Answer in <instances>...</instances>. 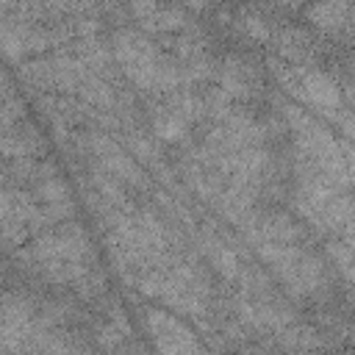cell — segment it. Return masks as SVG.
I'll use <instances>...</instances> for the list:
<instances>
[{
  "label": "cell",
  "mask_w": 355,
  "mask_h": 355,
  "mask_svg": "<svg viewBox=\"0 0 355 355\" xmlns=\"http://www.w3.org/2000/svg\"><path fill=\"white\" fill-rule=\"evenodd\" d=\"M302 89H305V100H308L311 105H316V108L333 111V108H338V103H341V92H338L336 80H333L330 75L319 72V69L302 75Z\"/></svg>",
  "instance_id": "cell-1"
},
{
  "label": "cell",
  "mask_w": 355,
  "mask_h": 355,
  "mask_svg": "<svg viewBox=\"0 0 355 355\" xmlns=\"http://www.w3.org/2000/svg\"><path fill=\"white\" fill-rule=\"evenodd\" d=\"M349 14V0H319L305 8V17L322 31H341Z\"/></svg>",
  "instance_id": "cell-2"
},
{
  "label": "cell",
  "mask_w": 355,
  "mask_h": 355,
  "mask_svg": "<svg viewBox=\"0 0 355 355\" xmlns=\"http://www.w3.org/2000/svg\"><path fill=\"white\" fill-rule=\"evenodd\" d=\"M155 136L164 141H180L186 136V116L183 114H158L155 116Z\"/></svg>",
  "instance_id": "cell-3"
},
{
  "label": "cell",
  "mask_w": 355,
  "mask_h": 355,
  "mask_svg": "<svg viewBox=\"0 0 355 355\" xmlns=\"http://www.w3.org/2000/svg\"><path fill=\"white\" fill-rule=\"evenodd\" d=\"M147 19V17H144ZM153 22H147L150 28H155V31H178V28H183V14L178 11V8H169V11H153V17H150Z\"/></svg>",
  "instance_id": "cell-4"
},
{
  "label": "cell",
  "mask_w": 355,
  "mask_h": 355,
  "mask_svg": "<svg viewBox=\"0 0 355 355\" xmlns=\"http://www.w3.org/2000/svg\"><path fill=\"white\" fill-rule=\"evenodd\" d=\"M36 194H39L42 200H47V202H64V200H67V186H64L58 178H47V180L36 189Z\"/></svg>",
  "instance_id": "cell-5"
},
{
  "label": "cell",
  "mask_w": 355,
  "mask_h": 355,
  "mask_svg": "<svg viewBox=\"0 0 355 355\" xmlns=\"http://www.w3.org/2000/svg\"><path fill=\"white\" fill-rule=\"evenodd\" d=\"M83 89H86L83 94H86L92 103H100V105H111V89H108L105 83H100V80H89Z\"/></svg>",
  "instance_id": "cell-6"
},
{
  "label": "cell",
  "mask_w": 355,
  "mask_h": 355,
  "mask_svg": "<svg viewBox=\"0 0 355 355\" xmlns=\"http://www.w3.org/2000/svg\"><path fill=\"white\" fill-rule=\"evenodd\" d=\"M241 22H244V31H247L252 39H258V42H266V39H269V28H266V22H263L261 17H244Z\"/></svg>",
  "instance_id": "cell-7"
},
{
  "label": "cell",
  "mask_w": 355,
  "mask_h": 355,
  "mask_svg": "<svg viewBox=\"0 0 355 355\" xmlns=\"http://www.w3.org/2000/svg\"><path fill=\"white\" fill-rule=\"evenodd\" d=\"M128 3H130L133 14H139V17H150L155 11V0H128Z\"/></svg>",
  "instance_id": "cell-8"
},
{
  "label": "cell",
  "mask_w": 355,
  "mask_h": 355,
  "mask_svg": "<svg viewBox=\"0 0 355 355\" xmlns=\"http://www.w3.org/2000/svg\"><path fill=\"white\" fill-rule=\"evenodd\" d=\"M352 69H355V55H352Z\"/></svg>",
  "instance_id": "cell-9"
}]
</instances>
